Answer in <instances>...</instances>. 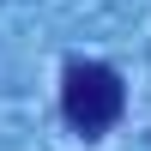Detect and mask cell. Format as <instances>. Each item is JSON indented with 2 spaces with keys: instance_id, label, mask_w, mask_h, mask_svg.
<instances>
[{
  "instance_id": "obj_1",
  "label": "cell",
  "mask_w": 151,
  "mask_h": 151,
  "mask_svg": "<svg viewBox=\"0 0 151 151\" xmlns=\"http://www.w3.org/2000/svg\"><path fill=\"white\" fill-rule=\"evenodd\" d=\"M121 109H127V85H121L115 67H103V60H73V67L60 73V115H67V127L79 133V139H103L121 121Z\"/></svg>"
}]
</instances>
